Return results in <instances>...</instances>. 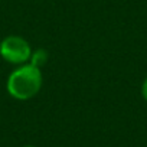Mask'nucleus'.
I'll return each mask as SVG.
<instances>
[{
    "label": "nucleus",
    "instance_id": "obj_1",
    "mask_svg": "<svg viewBox=\"0 0 147 147\" xmlns=\"http://www.w3.org/2000/svg\"><path fill=\"white\" fill-rule=\"evenodd\" d=\"M43 84V75L40 68L32 63L19 65L7 77L6 88L10 97L19 101H26L38 95Z\"/></svg>",
    "mask_w": 147,
    "mask_h": 147
},
{
    "label": "nucleus",
    "instance_id": "obj_2",
    "mask_svg": "<svg viewBox=\"0 0 147 147\" xmlns=\"http://www.w3.org/2000/svg\"><path fill=\"white\" fill-rule=\"evenodd\" d=\"M32 55V48L26 39L18 35L6 36L0 42V56L13 65L28 63Z\"/></svg>",
    "mask_w": 147,
    "mask_h": 147
},
{
    "label": "nucleus",
    "instance_id": "obj_3",
    "mask_svg": "<svg viewBox=\"0 0 147 147\" xmlns=\"http://www.w3.org/2000/svg\"><path fill=\"white\" fill-rule=\"evenodd\" d=\"M46 61H48V52H46L45 49L39 48V49L32 51L29 63H32V65H35V66H38V68H42V66L46 63Z\"/></svg>",
    "mask_w": 147,
    "mask_h": 147
},
{
    "label": "nucleus",
    "instance_id": "obj_4",
    "mask_svg": "<svg viewBox=\"0 0 147 147\" xmlns=\"http://www.w3.org/2000/svg\"><path fill=\"white\" fill-rule=\"evenodd\" d=\"M141 97L144 98V101H147V78L141 84Z\"/></svg>",
    "mask_w": 147,
    "mask_h": 147
},
{
    "label": "nucleus",
    "instance_id": "obj_5",
    "mask_svg": "<svg viewBox=\"0 0 147 147\" xmlns=\"http://www.w3.org/2000/svg\"><path fill=\"white\" fill-rule=\"evenodd\" d=\"M23 147H35V146H23Z\"/></svg>",
    "mask_w": 147,
    "mask_h": 147
}]
</instances>
